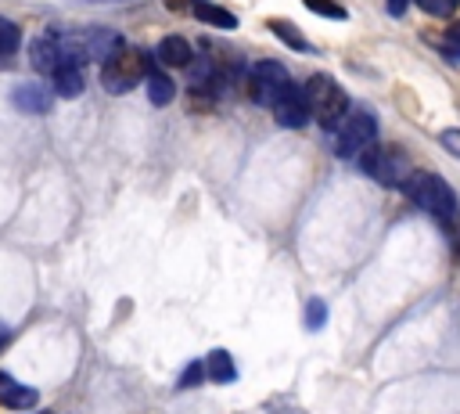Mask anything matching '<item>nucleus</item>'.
<instances>
[{"mask_svg":"<svg viewBox=\"0 0 460 414\" xmlns=\"http://www.w3.org/2000/svg\"><path fill=\"white\" fill-rule=\"evenodd\" d=\"M402 191H406V198H410L417 209H424V212L435 216V220H453V216H456V194H453V187H449L438 173L410 169V176L402 180Z\"/></svg>","mask_w":460,"mask_h":414,"instance_id":"nucleus-1","label":"nucleus"},{"mask_svg":"<svg viewBox=\"0 0 460 414\" xmlns=\"http://www.w3.org/2000/svg\"><path fill=\"white\" fill-rule=\"evenodd\" d=\"M147 54L140 47H129V43H119L104 61H101V86L108 94H129L133 86H140L147 79Z\"/></svg>","mask_w":460,"mask_h":414,"instance_id":"nucleus-2","label":"nucleus"},{"mask_svg":"<svg viewBox=\"0 0 460 414\" xmlns=\"http://www.w3.org/2000/svg\"><path fill=\"white\" fill-rule=\"evenodd\" d=\"M305 90V101H309V112L316 115L320 126L334 130L345 115H349V94L338 86V79H331L327 72H316L309 76V83L302 86Z\"/></svg>","mask_w":460,"mask_h":414,"instance_id":"nucleus-3","label":"nucleus"},{"mask_svg":"<svg viewBox=\"0 0 460 414\" xmlns=\"http://www.w3.org/2000/svg\"><path fill=\"white\" fill-rule=\"evenodd\" d=\"M377 144V119L363 108L349 112L338 126H334V151L341 158H359L367 148Z\"/></svg>","mask_w":460,"mask_h":414,"instance_id":"nucleus-4","label":"nucleus"},{"mask_svg":"<svg viewBox=\"0 0 460 414\" xmlns=\"http://www.w3.org/2000/svg\"><path fill=\"white\" fill-rule=\"evenodd\" d=\"M359 162H363V173L367 176H374L377 184H385V187H402V180L410 176V158H406V151L402 148H395V144H385V148H367L363 155H359Z\"/></svg>","mask_w":460,"mask_h":414,"instance_id":"nucleus-5","label":"nucleus"},{"mask_svg":"<svg viewBox=\"0 0 460 414\" xmlns=\"http://www.w3.org/2000/svg\"><path fill=\"white\" fill-rule=\"evenodd\" d=\"M288 86H291V76L284 72L280 61H259V65H252V72H248V94H252V101H259V104H266V108H273L277 97H280Z\"/></svg>","mask_w":460,"mask_h":414,"instance_id":"nucleus-6","label":"nucleus"},{"mask_svg":"<svg viewBox=\"0 0 460 414\" xmlns=\"http://www.w3.org/2000/svg\"><path fill=\"white\" fill-rule=\"evenodd\" d=\"M309 101H305V90L302 86H288L280 97H277V104H273V119H277V126H284V130H298V126H305L309 122Z\"/></svg>","mask_w":460,"mask_h":414,"instance_id":"nucleus-7","label":"nucleus"},{"mask_svg":"<svg viewBox=\"0 0 460 414\" xmlns=\"http://www.w3.org/2000/svg\"><path fill=\"white\" fill-rule=\"evenodd\" d=\"M29 65H32L40 76H54V72L65 65V50H61L58 32L32 36V43H29Z\"/></svg>","mask_w":460,"mask_h":414,"instance_id":"nucleus-8","label":"nucleus"},{"mask_svg":"<svg viewBox=\"0 0 460 414\" xmlns=\"http://www.w3.org/2000/svg\"><path fill=\"white\" fill-rule=\"evenodd\" d=\"M11 104L25 115H47L50 104H54V94L43 86V83H18L11 90Z\"/></svg>","mask_w":460,"mask_h":414,"instance_id":"nucleus-9","label":"nucleus"},{"mask_svg":"<svg viewBox=\"0 0 460 414\" xmlns=\"http://www.w3.org/2000/svg\"><path fill=\"white\" fill-rule=\"evenodd\" d=\"M36 400H40V392L32 385L14 382L11 374L0 371V407H7V410H29V407H36Z\"/></svg>","mask_w":460,"mask_h":414,"instance_id":"nucleus-10","label":"nucleus"},{"mask_svg":"<svg viewBox=\"0 0 460 414\" xmlns=\"http://www.w3.org/2000/svg\"><path fill=\"white\" fill-rule=\"evenodd\" d=\"M155 58H158L162 65H169V68H187V65L194 61V50H190V43H187L183 36H165V40L155 47Z\"/></svg>","mask_w":460,"mask_h":414,"instance_id":"nucleus-11","label":"nucleus"},{"mask_svg":"<svg viewBox=\"0 0 460 414\" xmlns=\"http://www.w3.org/2000/svg\"><path fill=\"white\" fill-rule=\"evenodd\" d=\"M50 79H54V94H58V97H79L83 86H86V79H83V65H79V61H65Z\"/></svg>","mask_w":460,"mask_h":414,"instance_id":"nucleus-12","label":"nucleus"},{"mask_svg":"<svg viewBox=\"0 0 460 414\" xmlns=\"http://www.w3.org/2000/svg\"><path fill=\"white\" fill-rule=\"evenodd\" d=\"M205 374H208L212 382L226 385V382L237 378V364H234V356H230L226 349H212V353L205 356Z\"/></svg>","mask_w":460,"mask_h":414,"instance_id":"nucleus-13","label":"nucleus"},{"mask_svg":"<svg viewBox=\"0 0 460 414\" xmlns=\"http://www.w3.org/2000/svg\"><path fill=\"white\" fill-rule=\"evenodd\" d=\"M190 11H194L201 22L216 25V29H237V14H234V11H226V7H219V4H208V0H194V4H190Z\"/></svg>","mask_w":460,"mask_h":414,"instance_id":"nucleus-14","label":"nucleus"},{"mask_svg":"<svg viewBox=\"0 0 460 414\" xmlns=\"http://www.w3.org/2000/svg\"><path fill=\"white\" fill-rule=\"evenodd\" d=\"M147 97H151V104H169L172 97H176V83L165 76V72H158V68H147Z\"/></svg>","mask_w":460,"mask_h":414,"instance_id":"nucleus-15","label":"nucleus"},{"mask_svg":"<svg viewBox=\"0 0 460 414\" xmlns=\"http://www.w3.org/2000/svg\"><path fill=\"white\" fill-rule=\"evenodd\" d=\"M270 32H273L280 43L295 47L298 54H309V50H313V43H309V40H305V36H302V32H298L291 22H284V18H270Z\"/></svg>","mask_w":460,"mask_h":414,"instance_id":"nucleus-16","label":"nucleus"},{"mask_svg":"<svg viewBox=\"0 0 460 414\" xmlns=\"http://www.w3.org/2000/svg\"><path fill=\"white\" fill-rule=\"evenodd\" d=\"M18 40H22V29H18L11 18L0 14V58L14 54V50H18Z\"/></svg>","mask_w":460,"mask_h":414,"instance_id":"nucleus-17","label":"nucleus"},{"mask_svg":"<svg viewBox=\"0 0 460 414\" xmlns=\"http://www.w3.org/2000/svg\"><path fill=\"white\" fill-rule=\"evenodd\" d=\"M313 14H323V18H334V22H345L349 18V11H345V4H338V0H302Z\"/></svg>","mask_w":460,"mask_h":414,"instance_id":"nucleus-18","label":"nucleus"},{"mask_svg":"<svg viewBox=\"0 0 460 414\" xmlns=\"http://www.w3.org/2000/svg\"><path fill=\"white\" fill-rule=\"evenodd\" d=\"M323 324H327V302H323V299H309V302H305V328L316 331V328H323Z\"/></svg>","mask_w":460,"mask_h":414,"instance_id":"nucleus-19","label":"nucleus"},{"mask_svg":"<svg viewBox=\"0 0 460 414\" xmlns=\"http://www.w3.org/2000/svg\"><path fill=\"white\" fill-rule=\"evenodd\" d=\"M438 47H442V54H446L449 61H460V22H453V25L446 29V36L438 40Z\"/></svg>","mask_w":460,"mask_h":414,"instance_id":"nucleus-20","label":"nucleus"},{"mask_svg":"<svg viewBox=\"0 0 460 414\" xmlns=\"http://www.w3.org/2000/svg\"><path fill=\"white\" fill-rule=\"evenodd\" d=\"M201 378H208V374H205V360H190V364H187V371L180 374V382H176V385H180V389H190V385H198Z\"/></svg>","mask_w":460,"mask_h":414,"instance_id":"nucleus-21","label":"nucleus"},{"mask_svg":"<svg viewBox=\"0 0 460 414\" xmlns=\"http://www.w3.org/2000/svg\"><path fill=\"white\" fill-rule=\"evenodd\" d=\"M417 4H420L428 14L446 18V14H453V11H456V4H460V0H417Z\"/></svg>","mask_w":460,"mask_h":414,"instance_id":"nucleus-22","label":"nucleus"},{"mask_svg":"<svg viewBox=\"0 0 460 414\" xmlns=\"http://www.w3.org/2000/svg\"><path fill=\"white\" fill-rule=\"evenodd\" d=\"M438 140H442V148H446L453 158H460V130H456V126H453V130H442Z\"/></svg>","mask_w":460,"mask_h":414,"instance_id":"nucleus-23","label":"nucleus"},{"mask_svg":"<svg viewBox=\"0 0 460 414\" xmlns=\"http://www.w3.org/2000/svg\"><path fill=\"white\" fill-rule=\"evenodd\" d=\"M385 7H388V14L402 18V14H406V7H410V0H385Z\"/></svg>","mask_w":460,"mask_h":414,"instance_id":"nucleus-24","label":"nucleus"},{"mask_svg":"<svg viewBox=\"0 0 460 414\" xmlns=\"http://www.w3.org/2000/svg\"><path fill=\"white\" fill-rule=\"evenodd\" d=\"M83 4H122V0H83Z\"/></svg>","mask_w":460,"mask_h":414,"instance_id":"nucleus-25","label":"nucleus"}]
</instances>
